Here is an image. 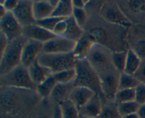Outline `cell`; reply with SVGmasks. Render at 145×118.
Instances as JSON below:
<instances>
[{"instance_id": "1", "label": "cell", "mask_w": 145, "mask_h": 118, "mask_svg": "<svg viewBox=\"0 0 145 118\" xmlns=\"http://www.w3.org/2000/svg\"><path fill=\"white\" fill-rule=\"evenodd\" d=\"M75 70L76 78L74 81V86H81L89 88L95 93L100 95L102 100H104L101 88L99 74L92 68L87 60L76 61Z\"/></svg>"}, {"instance_id": "2", "label": "cell", "mask_w": 145, "mask_h": 118, "mask_svg": "<svg viewBox=\"0 0 145 118\" xmlns=\"http://www.w3.org/2000/svg\"><path fill=\"white\" fill-rule=\"evenodd\" d=\"M27 38L24 36L9 41L4 52L1 54L0 76L8 72L21 64V53Z\"/></svg>"}, {"instance_id": "3", "label": "cell", "mask_w": 145, "mask_h": 118, "mask_svg": "<svg viewBox=\"0 0 145 118\" xmlns=\"http://www.w3.org/2000/svg\"><path fill=\"white\" fill-rule=\"evenodd\" d=\"M1 86L16 89L35 90L37 86L32 81L28 68L20 64L8 73L0 76Z\"/></svg>"}, {"instance_id": "4", "label": "cell", "mask_w": 145, "mask_h": 118, "mask_svg": "<svg viewBox=\"0 0 145 118\" xmlns=\"http://www.w3.org/2000/svg\"><path fill=\"white\" fill-rule=\"evenodd\" d=\"M40 64L49 69L52 74L74 68L76 60L72 53L54 54L42 53L38 58Z\"/></svg>"}, {"instance_id": "5", "label": "cell", "mask_w": 145, "mask_h": 118, "mask_svg": "<svg viewBox=\"0 0 145 118\" xmlns=\"http://www.w3.org/2000/svg\"><path fill=\"white\" fill-rule=\"evenodd\" d=\"M98 74L104 100H106L109 102H115L116 92L118 90L120 73L113 65Z\"/></svg>"}, {"instance_id": "6", "label": "cell", "mask_w": 145, "mask_h": 118, "mask_svg": "<svg viewBox=\"0 0 145 118\" xmlns=\"http://www.w3.org/2000/svg\"><path fill=\"white\" fill-rule=\"evenodd\" d=\"M112 53L113 52L105 45L95 44L86 60L99 73L113 66Z\"/></svg>"}, {"instance_id": "7", "label": "cell", "mask_w": 145, "mask_h": 118, "mask_svg": "<svg viewBox=\"0 0 145 118\" xmlns=\"http://www.w3.org/2000/svg\"><path fill=\"white\" fill-rule=\"evenodd\" d=\"M101 14L106 21L112 24L123 27L131 26V21L116 4H103L101 9Z\"/></svg>"}, {"instance_id": "8", "label": "cell", "mask_w": 145, "mask_h": 118, "mask_svg": "<svg viewBox=\"0 0 145 118\" xmlns=\"http://www.w3.org/2000/svg\"><path fill=\"white\" fill-rule=\"evenodd\" d=\"M0 29L9 41L23 36V27L12 12H8L0 18Z\"/></svg>"}, {"instance_id": "9", "label": "cell", "mask_w": 145, "mask_h": 118, "mask_svg": "<svg viewBox=\"0 0 145 118\" xmlns=\"http://www.w3.org/2000/svg\"><path fill=\"white\" fill-rule=\"evenodd\" d=\"M76 42L64 36L55 38L43 44L42 53L54 54L69 53L73 52Z\"/></svg>"}, {"instance_id": "10", "label": "cell", "mask_w": 145, "mask_h": 118, "mask_svg": "<svg viewBox=\"0 0 145 118\" xmlns=\"http://www.w3.org/2000/svg\"><path fill=\"white\" fill-rule=\"evenodd\" d=\"M43 44L33 39H27L24 44L21 53V64L24 66L29 67L38 59L40 54L42 53Z\"/></svg>"}, {"instance_id": "11", "label": "cell", "mask_w": 145, "mask_h": 118, "mask_svg": "<svg viewBox=\"0 0 145 118\" xmlns=\"http://www.w3.org/2000/svg\"><path fill=\"white\" fill-rule=\"evenodd\" d=\"M12 13L23 28L35 24L36 22L33 16V1H19L18 6Z\"/></svg>"}, {"instance_id": "12", "label": "cell", "mask_w": 145, "mask_h": 118, "mask_svg": "<svg viewBox=\"0 0 145 118\" xmlns=\"http://www.w3.org/2000/svg\"><path fill=\"white\" fill-rule=\"evenodd\" d=\"M22 34L27 39L35 40L42 44L57 36L53 32L48 31L36 24L24 27Z\"/></svg>"}, {"instance_id": "13", "label": "cell", "mask_w": 145, "mask_h": 118, "mask_svg": "<svg viewBox=\"0 0 145 118\" xmlns=\"http://www.w3.org/2000/svg\"><path fill=\"white\" fill-rule=\"evenodd\" d=\"M94 92L88 88L74 86L71 91L69 100L79 109L84 106L95 95Z\"/></svg>"}, {"instance_id": "14", "label": "cell", "mask_w": 145, "mask_h": 118, "mask_svg": "<svg viewBox=\"0 0 145 118\" xmlns=\"http://www.w3.org/2000/svg\"><path fill=\"white\" fill-rule=\"evenodd\" d=\"M95 44L96 43L88 34H84L82 38L76 41L74 48L72 52L75 59L76 61L86 60Z\"/></svg>"}, {"instance_id": "15", "label": "cell", "mask_w": 145, "mask_h": 118, "mask_svg": "<svg viewBox=\"0 0 145 118\" xmlns=\"http://www.w3.org/2000/svg\"><path fill=\"white\" fill-rule=\"evenodd\" d=\"M102 100L100 95L95 94L94 96L79 109V115L88 118H99L103 109Z\"/></svg>"}, {"instance_id": "16", "label": "cell", "mask_w": 145, "mask_h": 118, "mask_svg": "<svg viewBox=\"0 0 145 118\" xmlns=\"http://www.w3.org/2000/svg\"><path fill=\"white\" fill-rule=\"evenodd\" d=\"M28 73L33 82L38 86L51 75L52 72L39 63L38 59L34 61L29 67H28Z\"/></svg>"}, {"instance_id": "17", "label": "cell", "mask_w": 145, "mask_h": 118, "mask_svg": "<svg viewBox=\"0 0 145 118\" xmlns=\"http://www.w3.org/2000/svg\"><path fill=\"white\" fill-rule=\"evenodd\" d=\"M53 11L54 8L51 7L48 1L40 0L33 1V11L35 21L51 16Z\"/></svg>"}, {"instance_id": "18", "label": "cell", "mask_w": 145, "mask_h": 118, "mask_svg": "<svg viewBox=\"0 0 145 118\" xmlns=\"http://www.w3.org/2000/svg\"><path fill=\"white\" fill-rule=\"evenodd\" d=\"M74 87V82L66 84L57 83L51 94L50 98L53 100L55 104L61 103L69 99V94Z\"/></svg>"}, {"instance_id": "19", "label": "cell", "mask_w": 145, "mask_h": 118, "mask_svg": "<svg viewBox=\"0 0 145 118\" xmlns=\"http://www.w3.org/2000/svg\"><path fill=\"white\" fill-rule=\"evenodd\" d=\"M66 22L67 30L64 37L76 42L84 35L82 28L76 22L72 16L66 18Z\"/></svg>"}, {"instance_id": "20", "label": "cell", "mask_w": 145, "mask_h": 118, "mask_svg": "<svg viewBox=\"0 0 145 118\" xmlns=\"http://www.w3.org/2000/svg\"><path fill=\"white\" fill-rule=\"evenodd\" d=\"M73 4L70 0H59V4L54 9L51 16L67 18L72 16L73 13Z\"/></svg>"}, {"instance_id": "21", "label": "cell", "mask_w": 145, "mask_h": 118, "mask_svg": "<svg viewBox=\"0 0 145 118\" xmlns=\"http://www.w3.org/2000/svg\"><path fill=\"white\" fill-rule=\"evenodd\" d=\"M142 60L134 52L133 49L127 50V60H126L125 68L124 73L129 75H134L138 71L141 64Z\"/></svg>"}, {"instance_id": "22", "label": "cell", "mask_w": 145, "mask_h": 118, "mask_svg": "<svg viewBox=\"0 0 145 118\" xmlns=\"http://www.w3.org/2000/svg\"><path fill=\"white\" fill-rule=\"evenodd\" d=\"M57 81L55 80L53 75H51L48 77L45 81L38 85L36 88V92L38 95L42 98H48L50 97L54 88L57 85Z\"/></svg>"}, {"instance_id": "23", "label": "cell", "mask_w": 145, "mask_h": 118, "mask_svg": "<svg viewBox=\"0 0 145 118\" xmlns=\"http://www.w3.org/2000/svg\"><path fill=\"white\" fill-rule=\"evenodd\" d=\"M12 89L13 88H11V90H5L4 91H1L0 100L1 109L5 110L11 109L16 104L18 95H16V92Z\"/></svg>"}, {"instance_id": "24", "label": "cell", "mask_w": 145, "mask_h": 118, "mask_svg": "<svg viewBox=\"0 0 145 118\" xmlns=\"http://www.w3.org/2000/svg\"><path fill=\"white\" fill-rule=\"evenodd\" d=\"M140 83V81L134 75L121 73L119 78L118 90L135 89Z\"/></svg>"}, {"instance_id": "25", "label": "cell", "mask_w": 145, "mask_h": 118, "mask_svg": "<svg viewBox=\"0 0 145 118\" xmlns=\"http://www.w3.org/2000/svg\"><path fill=\"white\" fill-rule=\"evenodd\" d=\"M63 118H79V111L69 99L59 104Z\"/></svg>"}, {"instance_id": "26", "label": "cell", "mask_w": 145, "mask_h": 118, "mask_svg": "<svg viewBox=\"0 0 145 118\" xmlns=\"http://www.w3.org/2000/svg\"><path fill=\"white\" fill-rule=\"evenodd\" d=\"M127 51H115L112 53V64L119 73H124L127 60Z\"/></svg>"}, {"instance_id": "27", "label": "cell", "mask_w": 145, "mask_h": 118, "mask_svg": "<svg viewBox=\"0 0 145 118\" xmlns=\"http://www.w3.org/2000/svg\"><path fill=\"white\" fill-rule=\"evenodd\" d=\"M52 75L57 83H71L74 82L76 78V70L75 68H72L52 74Z\"/></svg>"}, {"instance_id": "28", "label": "cell", "mask_w": 145, "mask_h": 118, "mask_svg": "<svg viewBox=\"0 0 145 118\" xmlns=\"http://www.w3.org/2000/svg\"><path fill=\"white\" fill-rule=\"evenodd\" d=\"M116 105H117L118 111L119 114L121 116V117H122L125 116V115L137 113V112L139 110V108L140 107V105L136 101L116 104Z\"/></svg>"}, {"instance_id": "29", "label": "cell", "mask_w": 145, "mask_h": 118, "mask_svg": "<svg viewBox=\"0 0 145 118\" xmlns=\"http://www.w3.org/2000/svg\"><path fill=\"white\" fill-rule=\"evenodd\" d=\"M135 101V89L118 90L116 92L115 102L116 104Z\"/></svg>"}, {"instance_id": "30", "label": "cell", "mask_w": 145, "mask_h": 118, "mask_svg": "<svg viewBox=\"0 0 145 118\" xmlns=\"http://www.w3.org/2000/svg\"><path fill=\"white\" fill-rule=\"evenodd\" d=\"M87 34L93 40L96 44H101V45H103V44L106 42L108 38L106 31L100 27L92 28Z\"/></svg>"}, {"instance_id": "31", "label": "cell", "mask_w": 145, "mask_h": 118, "mask_svg": "<svg viewBox=\"0 0 145 118\" xmlns=\"http://www.w3.org/2000/svg\"><path fill=\"white\" fill-rule=\"evenodd\" d=\"M99 118H122L118 111L116 102L103 107V109Z\"/></svg>"}, {"instance_id": "32", "label": "cell", "mask_w": 145, "mask_h": 118, "mask_svg": "<svg viewBox=\"0 0 145 118\" xmlns=\"http://www.w3.org/2000/svg\"><path fill=\"white\" fill-rule=\"evenodd\" d=\"M62 19H63V18H57V17L55 16H49L48 17V18H45V19L36 21L35 24H36L37 25L40 26L42 27V28H45V29L48 30V31H52V32L55 25Z\"/></svg>"}, {"instance_id": "33", "label": "cell", "mask_w": 145, "mask_h": 118, "mask_svg": "<svg viewBox=\"0 0 145 118\" xmlns=\"http://www.w3.org/2000/svg\"><path fill=\"white\" fill-rule=\"evenodd\" d=\"M72 16L74 18L76 22L82 28L85 25L87 20V15L85 9H76L74 8Z\"/></svg>"}, {"instance_id": "34", "label": "cell", "mask_w": 145, "mask_h": 118, "mask_svg": "<svg viewBox=\"0 0 145 118\" xmlns=\"http://www.w3.org/2000/svg\"><path fill=\"white\" fill-rule=\"evenodd\" d=\"M135 101L140 105L145 104V84L140 82L137 88L135 89Z\"/></svg>"}, {"instance_id": "35", "label": "cell", "mask_w": 145, "mask_h": 118, "mask_svg": "<svg viewBox=\"0 0 145 118\" xmlns=\"http://www.w3.org/2000/svg\"><path fill=\"white\" fill-rule=\"evenodd\" d=\"M133 50L140 59H145V39H142L137 41Z\"/></svg>"}, {"instance_id": "36", "label": "cell", "mask_w": 145, "mask_h": 118, "mask_svg": "<svg viewBox=\"0 0 145 118\" xmlns=\"http://www.w3.org/2000/svg\"><path fill=\"white\" fill-rule=\"evenodd\" d=\"M67 30V22L66 18L60 20L57 24L55 25L52 32L57 36H64Z\"/></svg>"}, {"instance_id": "37", "label": "cell", "mask_w": 145, "mask_h": 118, "mask_svg": "<svg viewBox=\"0 0 145 118\" xmlns=\"http://www.w3.org/2000/svg\"><path fill=\"white\" fill-rule=\"evenodd\" d=\"M127 4L130 9L135 12H140L145 10V2L143 1L133 0V1H129Z\"/></svg>"}, {"instance_id": "38", "label": "cell", "mask_w": 145, "mask_h": 118, "mask_svg": "<svg viewBox=\"0 0 145 118\" xmlns=\"http://www.w3.org/2000/svg\"><path fill=\"white\" fill-rule=\"evenodd\" d=\"M18 0H4L0 1V5H2L7 11L13 12L18 4Z\"/></svg>"}, {"instance_id": "39", "label": "cell", "mask_w": 145, "mask_h": 118, "mask_svg": "<svg viewBox=\"0 0 145 118\" xmlns=\"http://www.w3.org/2000/svg\"><path fill=\"white\" fill-rule=\"evenodd\" d=\"M134 76L140 81V82L145 84V59L142 60L140 68Z\"/></svg>"}, {"instance_id": "40", "label": "cell", "mask_w": 145, "mask_h": 118, "mask_svg": "<svg viewBox=\"0 0 145 118\" xmlns=\"http://www.w3.org/2000/svg\"><path fill=\"white\" fill-rule=\"evenodd\" d=\"M89 1L86 0H73L72 4L74 8L76 9H85V7L88 4Z\"/></svg>"}, {"instance_id": "41", "label": "cell", "mask_w": 145, "mask_h": 118, "mask_svg": "<svg viewBox=\"0 0 145 118\" xmlns=\"http://www.w3.org/2000/svg\"><path fill=\"white\" fill-rule=\"evenodd\" d=\"M8 42H9V41L7 39V37L1 33V34H0V48H1V54L4 52L6 47L8 45Z\"/></svg>"}, {"instance_id": "42", "label": "cell", "mask_w": 145, "mask_h": 118, "mask_svg": "<svg viewBox=\"0 0 145 118\" xmlns=\"http://www.w3.org/2000/svg\"><path fill=\"white\" fill-rule=\"evenodd\" d=\"M52 118H63L62 115L60 106L59 104H55L53 108V112L52 114Z\"/></svg>"}, {"instance_id": "43", "label": "cell", "mask_w": 145, "mask_h": 118, "mask_svg": "<svg viewBox=\"0 0 145 118\" xmlns=\"http://www.w3.org/2000/svg\"><path fill=\"white\" fill-rule=\"evenodd\" d=\"M137 114L140 118H145V104L140 105Z\"/></svg>"}, {"instance_id": "44", "label": "cell", "mask_w": 145, "mask_h": 118, "mask_svg": "<svg viewBox=\"0 0 145 118\" xmlns=\"http://www.w3.org/2000/svg\"><path fill=\"white\" fill-rule=\"evenodd\" d=\"M7 10L4 9V7L2 5H0V18L4 16L6 14H7Z\"/></svg>"}, {"instance_id": "45", "label": "cell", "mask_w": 145, "mask_h": 118, "mask_svg": "<svg viewBox=\"0 0 145 118\" xmlns=\"http://www.w3.org/2000/svg\"><path fill=\"white\" fill-rule=\"evenodd\" d=\"M122 118H140V117H139L138 114L137 113H134L131 114V115H125V116L124 117H122Z\"/></svg>"}, {"instance_id": "46", "label": "cell", "mask_w": 145, "mask_h": 118, "mask_svg": "<svg viewBox=\"0 0 145 118\" xmlns=\"http://www.w3.org/2000/svg\"><path fill=\"white\" fill-rule=\"evenodd\" d=\"M37 118H52V115L49 116V115H45V114H41V115H38V117Z\"/></svg>"}, {"instance_id": "47", "label": "cell", "mask_w": 145, "mask_h": 118, "mask_svg": "<svg viewBox=\"0 0 145 118\" xmlns=\"http://www.w3.org/2000/svg\"><path fill=\"white\" fill-rule=\"evenodd\" d=\"M79 118H88V117H83V116H81V115H79Z\"/></svg>"}]
</instances>
